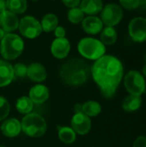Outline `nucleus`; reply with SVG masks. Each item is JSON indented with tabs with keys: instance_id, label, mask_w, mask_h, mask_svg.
<instances>
[{
	"instance_id": "f257e3e1",
	"label": "nucleus",
	"mask_w": 146,
	"mask_h": 147,
	"mask_svg": "<svg viewBox=\"0 0 146 147\" xmlns=\"http://www.w3.org/2000/svg\"><path fill=\"white\" fill-rule=\"evenodd\" d=\"M91 76L103 97L112 98L124 77L122 62L113 55H103L90 67Z\"/></svg>"
},
{
	"instance_id": "f03ea898",
	"label": "nucleus",
	"mask_w": 146,
	"mask_h": 147,
	"mask_svg": "<svg viewBox=\"0 0 146 147\" xmlns=\"http://www.w3.org/2000/svg\"><path fill=\"white\" fill-rule=\"evenodd\" d=\"M91 76L89 65L82 59H71L60 68L59 77L67 85L77 87L86 84Z\"/></svg>"
},
{
	"instance_id": "7ed1b4c3",
	"label": "nucleus",
	"mask_w": 146,
	"mask_h": 147,
	"mask_svg": "<svg viewBox=\"0 0 146 147\" xmlns=\"http://www.w3.org/2000/svg\"><path fill=\"white\" fill-rule=\"evenodd\" d=\"M24 42L20 35L9 33L5 34L0 43V53L5 60L17 59L23 52Z\"/></svg>"
},
{
	"instance_id": "20e7f679",
	"label": "nucleus",
	"mask_w": 146,
	"mask_h": 147,
	"mask_svg": "<svg viewBox=\"0 0 146 147\" xmlns=\"http://www.w3.org/2000/svg\"><path fill=\"white\" fill-rule=\"evenodd\" d=\"M22 131L32 138H40L46 132V122L45 119L37 113H29L26 115L21 122Z\"/></svg>"
},
{
	"instance_id": "39448f33",
	"label": "nucleus",
	"mask_w": 146,
	"mask_h": 147,
	"mask_svg": "<svg viewBox=\"0 0 146 147\" xmlns=\"http://www.w3.org/2000/svg\"><path fill=\"white\" fill-rule=\"evenodd\" d=\"M77 50L83 58L89 60H96L105 55L106 46L100 40L92 37H85L79 40Z\"/></svg>"
},
{
	"instance_id": "423d86ee",
	"label": "nucleus",
	"mask_w": 146,
	"mask_h": 147,
	"mask_svg": "<svg viewBox=\"0 0 146 147\" xmlns=\"http://www.w3.org/2000/svg\"><path fill=\"white\" fill-rule=\"evenodd\" d=\"M124 86L130 95L141 96L146 90L145 77L139 71H129L124 78Z\"/></svg>"
},
{
	"instance_id": "0eeeda50",
	"label": "nucleus",
	"mask_w": 146,
	"mask_h": 147,
	"mask_svg": "<svg viewBox=\"0 0 146 147\" xmlns=\"http://www.w3.org/2000/svg\"><path fill=\"white\" fill-rule=\"evenodd\" d=\"M124 13L120 4L110 3L103 6L101 11V20L106 27H114L123 19Z\"/></svg>"
},
{
	"instance_id": "6e6552de",
	"label": "nucleus",
	"mask_w": 146,
	"mask_h": 147,
	"mask_svg": "<svg viewBox=\"0 0 146 147\" xmlns=\"http://www.w3.org/2000/svg\"><path fill=\"white\" fill-rule=\"evenodd\" d=\"M18 29L20 34L28 39H35L42 32L40 22L32 16H26L19 20Z\"/></svg>"
},
{
	"instance_id": "1a4fd4ad",
	"label": "nucleus",
	"mask_w": 146,
	"mask_h": 147,
	"mask_svg": "<svg viewBox=\"0 0 146 147\" xmlns=\"http://www.w3.org/2000/svg\"><path fill=\"white\" fill-rule=\"evenodd\" d=\"M128 33L134 42L146 41V18L137 16L133 18L128 24Z\"/></svg>"
},
{
	"instance_id": "9d476101",
	"label": "nucleus",
	"mask_w": 146,
	"mask_h": 147,
	"mask_svg": "<svg viewBox=\"0 0 146 147\" xmlns=\"http://www.w3.org/2000/svg\"><path fill=\"white\" fill-rule=\"evenodd\" d=\"M71 128L79 135H86L91 129V120L83 113L75 114L71 121Z\"/></svg>"
},
{
	"instance_id": "9b49d317",
	"label": "nucleus",
	"mask_w": 146,
	"mask_h": 147,
	"mask_svg": "<svg viewBox=\"0 0 146 147\" xmlns=\"http://www.w3.org/2000/svg\"><path fill=\"white\" fill-rule=\"evenodd\" d=\"M18 26L19 19L15 13L8 9L0 13V28L5 34L15 31L18 28Z\"/></svg>"
},
{
	"instance_id": "f8f14e48",
	"label": "nucleus",
	"mask_w": 146,
	"mask_h": 147,
	"mask_svg": "<svg viewBox=\"0 0 146 147\" xmlns=\"http://www.w3.org/2000/svg\"><path fill=\"white\" fill-rule=\"evenodd\" d=\"M71 51L70 41L65 38H56L51 45V53L53 57L59 59L66 58Z\"/></svg>"
},
{
	"instance_id": "ddd939ff",
	"label": "nucleus",
	"mask_w": 146,
	"mask_h": 147,
	"mask_svg": "<svg viewBox=\"0 0 146 147\" xmlns=\"http://www.w3.org/2000/svg\"><path fill=\"white\" fill-rule=\"evenodd\" d=\"M82 28L86 34L96 35L102 30L103 23L100 17L96 16H88L83 20Z\"/></svg>"
},
{
	"instance_id": "4468645a",
	"label": "nucleus",
	"mask_w": 146,
	"mask_h": 147,
	"mask_svg": "<svg viewBox=\"0 0 146 147\" xmlns=\"http://www.w3.org/2000/svg\"><path fill=\"white\" fill-rule=\"evenodd\" d=\"M2 134L8 138H14L20 134L22 131L21 122L15 118L4 120L0 127Z\"/></svg>"
},
{
	"instance_id": "2eb2a0df",
	"label": "nucleus",
	"mask_w": 146,
	"mask_h": 147,
	"mask_svg": "<svg viewBox=\"0 0 146 147\" xmlns=\"http://www.w3.org/2000/svg\"><path fill=\"white\" fill-rule=\"evenodd\" d=\"M49 90L46 85L36 84L33 86L28 94V97L34 102V104H42L46 102L49 98Z\"/></svg>"
},
{
	"instance_id": "dca6fc26",
	"label": "nucleus",
	"mask_w": 146,
	"mask_h": 147,
	"mask_svg": "<svg viewBox=\"0 0 146 147\" xmlns=\"http://www.w3.org/2000/svg\"><path fill=\"white\" fill-rule=\"evenodd\" d=\"M27 76L28 78L35 83H41L46 80L47 73L45 66L38 62H34L28 66Z\"/></svg>"
},
{
	"instance_id": "f3484780",
	"label": "nucleus",
	"mask_w": 146,
	"mask_h": 147,
	"mask_svg": "<svg viewBox=\"0 0 146 147\" xmlns=\"http://www.w3.org/2000/svg\"><path fill=\"white\" fill-rule=\"evenodd\" d=\"M14 78L13 65L7 60L0 59V87L9 85Z\"/></svg>"
},
{
	"instance_id": "a211bd4d",
	"label": "nucleus",
	"mask_w": 146,
	"mask_h": 147,
	"mask_svg": "<svg viewBox=\"0 0 146 147\" xmlns=\"http://www.w3.org/2000/svg\"><path fill=\"white\" fill-rule=\"evenodd\" d=\"M79 8L88 16H96L103 8L102 0H81Z\"/></svg>"
},
{
	"instance_id": "6ab92c4d",
	"label": "nucleus",
	"mask_w": 146,
	"mask_h": 147,
	"mask_svg": "<svg viewBox=\"0 0 146 147\" xmlns=\"http://www.w3.org/2000/svg\"><path fill=\"white\" fill-rule=\"evenodd\" d=\"M142 104V98L139 96L130 95L126 96L122 102V109L127 113H133L139 109Z\"/></svg>"
},
{
	"instance_id": "aec40b11",
	"label": "nucleus",
	"mask_w": 146,
	"mask_h": 147,
	"mask_svg": "<svg viewBox=\"0 0 146 147\" xmlns=\"http://www.w3.org/2000/svg\"><path fill=\"white\" fill-rule=\"evenodd\" d=\"M40 25L42 31L46 33L52 32L59 26L58 16L53 13H47L42 17L40 21Z\"/></svg>"
},
{
	"instance_id": "412c9836",
	"label": "nucleus",
	"mask_w": 146,
	"mask_h": 147,
	"mask_svg": "<svg viewBox=\"0 0 146 147\" xmlns=\"http://www.w3.org/2000/svg\"><path fill=\"white\" fill-rule=\"evenodd\" d=\"M118 34L114 27H105L101 31L100 40L105 46H112L116 43Z\"/></svg>"
},
{
	"instance_id": "4be33fe9",
	"label": "nucleus",
	"mask_w": 146,
	"mask_h": 147,
	"mask_svg": "<svg viewBox=\"0 0 146 147\" xmlns=\"http://www.w3.org/2000/svg\"><path fill=\"white\" fill-rule=\"evenodd\" d=\"M58 134L59 140L65 144H72L76 140L77 134L71 127H58Z\"/></svg>"
},
{
	"instance_id": "5701e85b",
	"label": "nucleus",
	"mask_w": 146,
	"mask_h": 147,
	"mask_svg": "<svg viewBox=\"0 0 146 147\" xmlns=\"http://www.w3.org/2000/svg\"><path fill=\"white\" fill-rule=\"evenodd\" d=\"M15 108L17 111L22 115H28L31 113L34 109V102L28 96H23L19 97L15 102Z\"/></svg>"
},
{
	"instance_id": "b1692460",
	"label": "nucleus",
	"mask_w": 146,
	"mask_h": 147,
	"mask_svg": "<svg viewBox=\"0 0 146 147\" xmlns=\"http://www.w3.org/2000/svg\"><path fill=\"white\" fill-rule=\"evenodd\" d=\"M7 9L15 15L23 14L28 9L27 0H6Z\"/></svg>"
},
{
	"instance_id": "393cba45",
	"label": "nucleus",
	"mask_w": 146,
	"mask_h": 147,
	"mask_svg": "<svg viewBox=\"0 0 146 147\" xmlns=\"http://www.w3.org/2000/svg\"><path fill=\"white\" fill-rule=\"evenodd\" d=\"M102 112V106L98 102L88 101L83 104V113L89 117H96Z\"/></svg>"
},
{
	"instance_id": "a878e982",
	"label": "nucleus",
	"mask_w": 146,
	"mask_h": 147,
	"mask_svg": "<svg viewBox=\"0 0 146 147\" xmlns=\"http://www.w3.org/2000/svg\"><path fill=\"white\" fill-rule=\"evenodd\" d=\"M84 15L85 14L82 11V9L79 7H75L69 9L67 13V18L69 22H71V23L77 24L83 22V20L85 17Z\"/></svg>"
},
{
	"instance_id": "bb28decb",
	"label": "nucleus",
	"mask_w": 146,
	"mask_h": 147,
	"mask_svg": "<svg viewBox=\"0 0 146 147\" xmlns=\"http://www.w3.org/2000/svg\"><path fill=\"white\" fill-rule=\"evenodd\" d=\"M9 110H10L9 102L5 97L0 96V121L6 120V118L9 114Z\"/></svg>"
},
{
	"instance_id": "cd10ccee",
	"label": "nucleus",
	"mask_w": 146,
	"mask_h": 147,
	"mask_svg": "<svg viewBox=\"0 0 146 147\" xmlns=\"http://www.w3.org/2000/svg\"><path fill=\"white\" fill-rule=\"evenodd\" d=\"M121 8L128 10H134L138 9L141 3V0H119Z\"/></svg>"
},
{
	"instance_id": "c85d7f7f",
	"label": "nucleus",
	"mask_w": 146,
	"mask_h": 147,
	"mask_svg": "<svg viewBox=\"0 0 146 147\" xmlns=\"http://www.w3.org/2000/svg\"><path fill=\"white\" fill-rule=\"evenodd\" d=\"M27 70L28 66L22 63H17L13 66L14 76L16 78H24L27 76Z\"/></svg>"
},
{
	"instance_id": "c756f323",
	"label": "nucleus",
	"mask_w": 146,
	"mask_h": 147,
	"mask_svg": "<svg viewBox=\"0 0 146 147\" xmlns=\"http://www.w3.org/2000/svg\"><path fill=\"white\" fill-rule=\"evenodd\" d=\"M133 147H146V137L145 136H139L138 137L133 144Z\"/></svg>"
},
{
	"instance_id": "7c9ffc66",
	"label": "nucleus",
	"mask_w": 146,
	"mask_h": 147,
	"mask_svg": "<svg viewBox=\"0 0 146 147\" xmlns=\"http://www.w3.org/2000/svg\"><path fill=\"white\" fill-rule=\"evenodd\" d=\"M53 32H54V35L56 38H64L65 37V34H66V30L62 26H58L54 29Z\"/></svg>"
},
{
	"instance_id": "2f4dec72",
	"label": "nucleus",
	"mask_w": 146,
	"mask_h": 147,
	"mask_svg": "<svg viewBox=\"0 0 146 147\" xmlns=\"http://www.w3.org/2000/svg\"><path fill=\"white\" fill-rule=\"evenodd\" d=\"M62 2L66 7H68L69 9H71V8L78 7L81 0H62Z\"/></svg>"
},
{
	"instance_id": "473e14b6",
	"label": "nucleus",
	"mask_w": 146,
	"mask_h": 147,
	"mask_svg": "<svg viewBox=\"0 0 146 147\" xmlns=\"http://www.w3.org/2000/svg\"><path fill=\"white\" fill-rule=\"evenodd\" d=\"M74 113H75V114L83 113V104H81V103H77V104L74 106Z\"/></svg>"
},
{
	"instance_id": "72a5a7b5",
	"label": "nucleus",
	"mask_w": 146,
	"mask_h": 147,
	"mask_svg": "<svg viewBox=\"0 0 146 147\" xmlns=\"http://www.w3.org/2000/svg\"><path fill=\"white\" fill-rule=\"evenodd\" d=\"M6 9H7L6 0H0V13L3 12Z\"/></svg>"
},
{
	"instance_id": "f704fd0d",
	"label": "nucleus",
	"mask_w": 146,
	"mask_h": 147,
	"mask_svg": "<svg viewBox=\"0 0 146 147\" xmlns=\"http://www.w3.org/2000/svg\"><path fill=\"white\" fill-rule=\"evenodd\" d=\"M4 34H5V33H4V31L0 28V41H1V40L3 39V37L4 36Z\"/></svg>"
},
{
	"instance_id": "c9c22d12",
	"label": "nucleus",
	"mask_w": 146,
	"mask_h": 147,
	"mask_svg": "<svg viewBox=\"0 0 146 147\" xmlns=\"http://www.w3.org/2000/svg\"><path fill=\"white\" fill-rule=\"evenodd\" d=\"M142 75L146 78V64H145V65L143 67V69H142Z\"/></svg>"
},
{
	"instance_id": "e433bc0d",
	"label": "nucleus",
	"mask_w": 146,
	"mask_h": 147,
	"mask_svg": "<svg viewBox=\"0 0 146 147\" xmlns=\"http://www.w3.org/2000/svg\"><path fill=\"white\" fill-rule=\"evenodd\" d=\"M30 1H33V2H38V1H40V0H30Z\"/></svg>"
},
{
	"instance_id": "4c0bfd02",
	"label": "nucleus",
	"mask_w": 146,
	"mask_h": 147,
	"mask_svg": "<svg viewBox=\"0 0 146 147\" xmlns=\"http://www.w3.org/2000/svg\"><path fill=\"white\" fill-rule=\"evenodd\" d=\"M144 3H145V4L146 6V0H144Z\"/></svg>"
},
{
	"instance_id": "58836bf2",
	"label": "nucleus",
	"mask_w": 146,
	"mask_h": 147,
	"mask_svg": "<svg viewBox=\"0 0 146 147\" xmlns=\"http://www.w3.org/2000/svg\"><path fill=\"white\" fill-rule=\"evenodd\" d=\"M145 62H146V56H145Z\"/></svg>"
},
{
	"instance_id": "ea45409f",
	"label": "nucleus",
	"mask_w": 146,
	"mask_h": 147,
	"mask_svg": "<svg viewBox=\"0 0 146 147\" xmlns=\"http://www.w3.org/2000/svg\"><path fill=\"white\" fill-rule=\"evenodd\" d=\"M0 147H5V146H0Z\"/></svg>"
},
{
	"instance_id": "a19ab883",
	"label": "nucleus",
	"mask_w": 146,
	"mask_h": 147,
	"mask_svg": "<svg viewBox=\"0 0 146 147\" xmlns=\"http://www.w3.org/2000/svg\"><path fill=\"white\" fill-rule=\"evenodd\" d=\"M52 1H53V0H52Z\"/></svg>"
}]
</instances>
